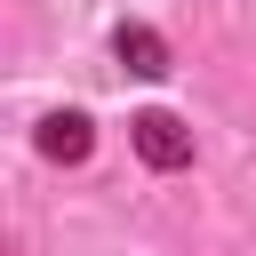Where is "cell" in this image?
Returning <instances> with one entry per match:
<instances>
[{
    "label": "cell",
    "instance_id": "7a4b0ae2",
    "mask_svg": "<svg viewBox=\"0 0 256 256\" xmlns=\"http://www.w3.org/2000/svg\"><path fill=\"white\" fill-rule=\"evenodd\" d=\"M112 48H120V64H128L136 80H160V72H168V40H160V32H144V24H120V40H112Z\"/></svg>",
    "mask_w": 256,
    "mask_h": 256
},
{
    "label": "cell",
    "instance_id": "3957f363",
    "mask_svg": "<svg viewBox=\"0 0 256 256\" xmlns=\"http://www.w3.org/2000/svg\"><path fill=\"white\" fill-rule=\"evenodd\" d=\"M40 152H48V160H80V152H88V120H80V112H48V120H40Z\"/></svg>",
    "mask_w": 256,
    "mask_h": 256
},
{
    "label": "cell",
    "instance_id": "6da1fadb",
    "mask_svg": "<svg viewBox=\"0 0 256 256\" xmlns=\"http://www.w3.org/2000/svg\"><path fill=\"white\" fill-rule=\"evenodd\" d=\"M136 152H144L152 168H184V160H192V128H184L176 112H144V120H136Z\"/></svg>",
    "mask_w": 256,
    "mask_h": 256
}]
</instances>
